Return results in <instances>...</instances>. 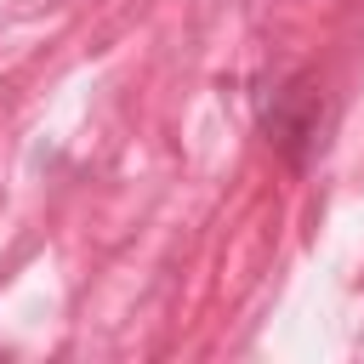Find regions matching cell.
<instances>
[{"label": "cell", "instance_id": "1", "mask_svg": "<svg viewBox=\"0 0 364 364\" xmlns=\"http://www.w3.org/2000/svg\"><path fill=\"white\" fill-rule=\"evenodd\" d=\"M267 142H279L296 165L313 159V148L324 142V97L307 85V80H290L267 114Z\"/></svg>", "mask_w": 364, "mask_h": 364}]
</instances>
